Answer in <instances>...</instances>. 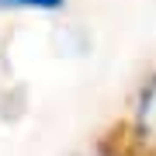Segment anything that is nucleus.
Returning <instances> with one entry per match:
<instances>
[{"label": "nucleus", "mask_w": 156, "mask_h": 156, "mask_svg": "<svg viewBox=\"0 0 156 156\" xmlns=\"http://www.w3.org/2000/svg\"><path fill=\"white\" fill-rule=\"evenodd\" d=\"M101 139H108L125 156H156V69L142 76L139 90L128 97L122 118Z\"/></svg>", "instance_id": "nucleus-1"}, {"label": "nucleus", "mask_w": 156, "mask_h": 156, "mask_svg": "<svg viewBox=\"0 0 156 156\" xmlns=\"http://www.w3.org/2000/svg\"><path fill=\"white\" fill-rule=\"evenodd\" d=\"M87 156H125V153H118L108 139H97V142H94V149H90Z\"/></svg>", "instance_id": "nucleus-2"}]
</instances>
